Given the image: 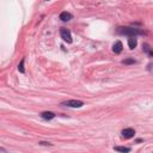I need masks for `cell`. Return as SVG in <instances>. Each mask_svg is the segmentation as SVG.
Segmentation results:
<instances>
[{"instance_id": "obj_5", "label": "cell", "mask_w": 153, "mask_h": 153, "mask_svg": "<svg viewBox=\"0 0 153 153\" xmlns=\"http://www.w3.org/2000/svg\"><path fill=\"white\" fill-rule=\"evenodd\" d=\"M122 48H123V46H122V43H121L120 41H117V42H115L113 46V52L116 54H120L121 52H122Z\"/></svg>"}, {"instance_id": "obj_10", "label": "cell", "mask_w": 153, "mask_h": 153, "mask_svg": "<svg viewBox=\"0 0 153 153\" xmlns=\"http://www.w3.org/2000/svg\"><path fill=\"white\" fill-rule=\"evenodd\" d=\"M122 63H124V65H133V63H135V60L134 59H124V60L122 61Z\"/></svg>"}, {"instance_id": "obj_7", "label": "cell", "mask_w": 153, "mask_h": 153, "mask_svg": "<svg viewBox=\"0 0 153 153\" xmlns=\"http://www.w3.org/2000/svg\"><path fill=\"white\" fill-rule=\"evenodd\" d=\"M41 116H42V119H44V120H52L55 117V114L52 113V111H44V113L41 114Z\"/></svg>"}, {"instance_id": "obj_11", "label": "cell", "mask_w": 153, "mask_h": 153, "mask_svg": "<svg viewBox=\"0 0 153 153\" xmlns=\"http://www.w3.org/2000/svg\"><path fill=\"white\" fill-rule=\"evenodd\" d=\"M18 71H19L20 73H24L25 72V69H24V59L20 61V63L18 65Z\"/></svg>"}, {"instance_id": "obj_1", "label": "cell", "mask_w": 153, "mask_h": 153, "mask_svg": "<svg viewBox=\"0 0 153 153\" xmlns=\"http://www.w3.org/2000/svg\"><path fill=\"white\" fill-rule=\"evenodd\" d=\"M117 32L121 33V35H126V36H129V37H135L136 35H142L144 31L140 30V29H136V28H129V27H120L117 29Z\"/></svg>"}, {"instance_id": "obj_4", "label": "cell", "mask_w": 153, "mask_h": 153, "mask_svg": "<svg viewBox=\"0 0 153 153\" xmlns=\"http://www.w3.org/2000/svg\"><path fill=\"white\" fill-rule=\"evenodd\" d=\"M134 135H135V130L133 128H126V129L122 130V136L124 139H130V138H133Z\"/></svg>"}, {"instance_id": "obj_8", "label": "cell", "mask_w": 153, "mask_h": 153, "mask_svg": "<svg viewBox=\"0 0 153 153\" xmlns=\"http://www.w3.org/2000/svg\"><path fill=\"white\" fill-rule=\"evenodd\" d=\"M128 46L130 49H134L135 47L138 46V41L135 37H130V38H128Z\"/></svg>"}, {"instance_id": "obj_9", "label": "cell", "mask_w": 153, "mask_h": 153, "mask_svg": "<svg viewBox=\"0 0 153 153\" xmlns=\"http://www.w3.org/2000/svg\"><path fill=\"white\" fill-rule=\"evenodd\" d=\"M114 150H115V151H117V152H121V153H129V152H130V148H129V147L116 146V147H114Z\"/></svg>"}, {"instance_id": "obj_3", "label": "cell", "mask_w": 153, "mask_h": 153, "mask_svg": "<svg viewBox=\"0 0 153 153\" xmlns=\"http://www.w3.org/2000/svg\"><path fill=\"white\" fill-rule=\"evenodd\" d=\"M62 105H66V107H69V108H81L84 105V102L78 99H71V100H67V102H63Z\"/></svg>"}, {"instance_id": "obj_6", "label": "cell", "mask_w": 153, "mask_h": 153, "mask_svg": "<svg viewBox=\"0 0 153 153\" xmlns=\"http://www.w3.org/2000/svg\"><path fill=\"white\" fill-rule=\"evenodd\" d=\"M73 18V16L69 13V12H61L60 13V19L62 22H68V20H71Z\"/></svg>"}, {"instance_id": "obj_12", "label": "cell", "mask_w": 153, "mask_h": 153, "mask_svg": "<svg viewBox=\"0 0 153 153\" xmlns=\"http://www.w3.org/2000/svg\"><path fill=\"white\" fill-rule=\"evenodd\" d=\"M41 145H49V146H50L52 144H49V142H44V141H42V142H41Z\"/></svg>"}, {"instance_id": "obj_2", "label": "cell", "mask_w": 153, "mask_h": 153, "mask_svg": "<svg viewBox=\"0 0 153 153\" xmlns=\"http://www.w3.org/2000/svg\"><path fill=\"white\" fill-rule=\"evenodd\" d=\"M60 35L62 37V40L67 42V43H72V35H71V31L66 29V28H61L60 29Z\"/></svg>"}]
</instances>
